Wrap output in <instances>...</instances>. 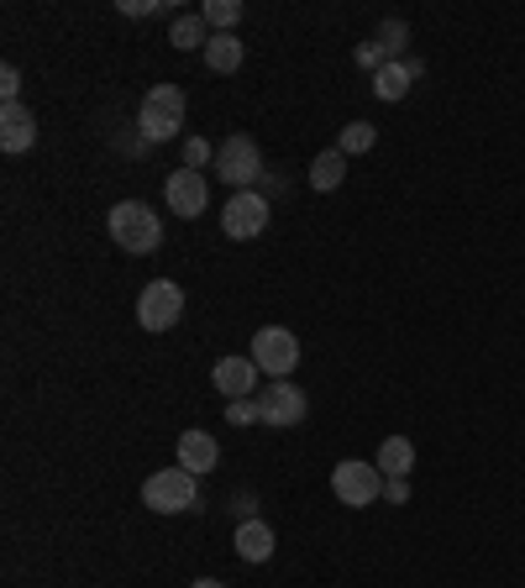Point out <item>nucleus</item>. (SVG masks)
I'll use <instances>...</instances> for the list:
<instances>
[{"instance_id": "a878e982", "label": "nucleus", "mask_w": 525, "mask_h": 588, "mask_svg": "<svg viewBox=\"0 0 525 588\" xmlns=\"http://www.w3.org/2000/svg\"><path fill=\"white\" fill-rule=\"evenodd\" d=\"M116 11L122 17H158V11H168V0H116Z\"/></svg>"}, {"instance_id": "bb28decb", "label": "nucleus", "mask_w": 525, "mask_h": 588, "mask_svg": "<svg viewBox=\"0 0 525 588\" xmlns=\"http://www.w3.org/2000/svg\"><path fill=\"white\" fill-rule=\"evenodd\" d=\"M0 95H6V105H11V101H21V74L11 69V63L0 69Z\"/></svg>"}, {"instance_id": "39448f33", "label": "nucleus", "mask_w": 525, "mask_h": 588, "mask_svg": "<svg viewBox=\"0 0 525 588\" xmlns=\"http://www.w3.org/2000/svg\"><path fill=\"white\" fill-rule=\"evenodd\" d=\"M253 363H258L262 379H289L295 368H300V337L289 331V326H262L258 337H253V352H247Z\"/></svg>"}, {"instance_id": "0eeeda50", "label": "nucleus", "mask_w": 525, "mask_h": 588, "mask_svg": "<svg viewBox=\"0 0 525 588\" xmlns=\"http://www.w3.org/2000/svg\"><path fill=\"white\" fill-rule=\"evenodd\" d=\"M310 400H305L300 384H289V379H268L258 389V426H300Z\"/></svg>"}, {"instance_id": "f03ea898", "label": "nucleus", "mask_w": 525, "mask_h": 588, "mask_svg": "<svg viewBox=\"0 0 525 588\" xmlns=\"http://www.w3.org/2000/svg\"><path fill=\"white\" fill-rule=\"evenodd\" d=\"M179 126H184V90H179V84H153V90L142 95V105H137L142 147L179 137Z\"/></svg>"}, {"instance_id": "b1692460", "label": "nucleus", "mask_w": 525, "mask_h": 588, "mask_svg": "<svg viewBox=\"0 0 525 588\" xmlns=\"http://www.w3.org/2000/svg\"><path fill=\"white\" fill-rule=\"evenodd\" d=\"M226 421L231 426H258V400H226Z\"/></svg>"}, {"instance_id": "aec40b11", "label": "nucleus", "mask_w": 525, "mask_h": 588, "mask_svg": "<svg viewBox=\"0 0 525 588\" xmlns=\"http://www.w3.org/2000/svg\"><path fill=\"white\" fill-rule=\"evenodd\" d=\"M373 143H379V126L373 122H347L342 137H337V147H342L347 158H352V153H373Z\"/></svg>"}, {"instance_id": "7ed1b4c3", "label": "nucleus", "mask_w": 525, "mask_h": 588, "mask_svg": "<svg viewBox=\"0 0 525 588\" xmlns=\"http://www.w3.org/2000/svg\"><path fill=\"white\" fill-rule=\"evenodd\" d=\"M142 505L158 509V515H179V509L200 505V478L189 467H158L147 484H142Z\"/></svg>"}, {"instance_id": "f3484780", "label": "nucleus", "mask_w": 525, "mask_h": 588, "mask_svg": "<svg viewBox=\"0 0 525 588\" xmlns=\"http://www.w3.org/2000/svg\"><path fill=\"white\" fill-rule=\"evenodd\" d=\"M373 463H379L384 478H410V467H415V442H410V436H389Z\"/></svg>"}, {"instance_id": "9b49d317", "label": "nucleus", "mask_w": 525, "mask_h": 588, "mask_svg": "<svg viewBox=\"0 0 525 588\" xmlns=\"http://www.w3.org/2000/svg\"><path fill=\"white\" fill-rule=\"evenodd\" d=\"M210 384L222 389L226 400H258L253 389H258V363L253 358H222V363L210 368Z\"/></svg>"}, {"instance_id": "a211bd4d", "label": "nucleus", "mask_w": 525, "mask_h": 588, "mask_svg": "<svg viewBox=\"0 0 525 588\" xmlns=\"http://www.w3.org/2000/svg\"><path fill=\"white\" fill-rule=\"evenodd\" d=\"M347 179V153L342 147H326V153H316L310 158V189H337V184Z\"/></svg>"}, {"instance_id": "5701e85b", "label": "nucleus", "mask_w": 525, "mask_h": 588, "mask_svg": "<svg viewBox=\"0 0 525 588\" xmlns=\"http://www.w3.org/2000/svg\"><path fill=\"white\" fill-rule=\"evenodd\" d=\"M352 63H358V69H368V74H379L389 59H384V48L368 38V42H358V48H352Z\"/></svg>"}, {"instance_id": "393cba45", "label": "nucleus", "mask_w": 525, "mask_h": 588, "mask_svg": "<svg viewBox=\"0 0 525 588\" xmlns=\"http://www.w3.org/2000/svg\"><path fill=\"white\" fill-rule=\"evenodd\" d=\"M205 163H216V147L205 143V137H189L184 143V168H205Z\"/></svg>"}, {"instance_id": "6e6552de", "label": "nucleus", "mask_w": 525, "mask_h": 588, "mask_svg": "<svg viewBox=\"0 0 525 588\" xmlns=\"http://www.w3.org/2000/svg\"><path fill=\"white\" fill-rule=\"evenodd\" d=\"M184 316V289L174 279H153V285H142L137 295V321L142 331H168V326H179Z\"/></svg>"}, {"instance_id": "ddd939ff", "label": "nucleus", "mask_w": 525, "mask_h": 588, "mask_svg": "<svg viewBox=\"0 0 525 588\" xmlns=\"http://www.w3.org/2000/svg\"><path fill=\"white\" fill-rule=\"evenodd\" d=\"M216 463H222L216 436H210V431H184L179 436V467H189L195 478H205V473H216Z\"/></svg>"}, {"instance_id": "1a4fd4ad", "label": "nucleus", "mask_w": 525, "mask_h": 588, "mask_svg": "<svg viewBox=\"0 0 525 588\" xmlns=\"http://www.w3.org/2000/svg\"><path fill=\"white\" fill-rule=\"evenodd\" d=\"M268 216H274V200H268V195H258V189H237L222 210V231L226 237H237V243H253L262 226H268Z\"/></svg>"}, {"instance_id": "cd10ccee", "label": "nucleus", "mask_w": 525, "mask_h": 588, "mask_svg": "<svg viewBox=\"0 0 525 588\" xmlns=\"http://www.w3.org/2000/svg\"><path fill=\"white\" fill-rule=\"evenodd\" d=\"M384 499L389 505H410V478H384Z\"/></svg>"}, {"instance_id": "c85d7f7f", "label": "nucleus", "mask_w": 525, "mask_h": 588, "mask_svg": "<svg viewBox=\"0 0 525 588\" xmlns=\"http://www.w3.org/2000/svg\"><path fill=\"white\" fill-rule=\"evenodd\" d=\"M231 515H237V520H253V515H258V499H253V494H237V499H231Z\"/></svg>"}, {"instance_id": "dca6fc26", "label": "nucleus", "mask_w": 525, "mask_h": 588, "mask_svg": "<svg viewBox=\"0 0 525 588\" xmlns=\"http://www.w3.org/2000/svg\"><path fill=\"white\" fill-rule=\"evenodd\" d=\"M410 84H415V69H410V59L384 63V69L373 74V95L394 105V101H404V95H410Z\"/></svg>"}, {"instance_id": "423d86ee", "label": "nucleus", "mask_w": 525, "mask_h": 588, "mask_svg": "<svg viewBox=\"0 0 525 588\" xmlns=\"http://www.w3.org/2000/svg\"><path fill=\"white\" fill-rule=\"evenodd\" d=\"M216 174L231 184V195H237V189H258V179H262V147L253 143L247 132L226 137V143L216 147Z\"/></svg>"}, {"instance_id": "20e7f679", "label": "nucleus", "mask_w": 525, "mask_h": 588, "mask_svg": "<svg viewBox=\"0 0 525 588\" xmlns=\"http://www.w3.org/2000/svg\"><path fill=\"white\" fill-rule=\"evenodd\" d=\"M331 494H337L347 509H368L384 499V473H379V463L342 457V463L331 467Z\"/></svg>"}, {"instance_id": "f8f14e48", "label": "nucleus", "mask_w": 525, "mask_h": 588, "mask_svg": "<svg viewBox=\"0 0 525 588\" xmlns=\"http://www.w3.org/2000/svg\"><path fill=\"white\" fill-rule=\"evenodd\" d=\"M38 143V122H32V111L21 101L0 105V147L6 153H27V147Z\"/></svg>"}, {"instance_id": "6ab92c4d", "label": "nucleus", "mask_w": 525, "mask_h": 588, "mask_svg": "<svg viewBox=\"0 0 525 588\" xmlns=\"http://www.w3.org/2000/svg\"><path fill=\"white\" fill-rule=\"evenodd\" d=\"M168 42L179 48V53H195V48H205L210 42V27H205V17H174V27H168Z\"/></svg>"}, {"instance_id": "c756f323", "label": "nucleus", "mask_w": 525, "mask_h": 588, "mask_svg": "<svg viewBox=\"0 0 525 588\" xmlns=\"http://www.w3.org/2000/svg\"><path fill=\"white\" fill-rule=\"evenodd\" d=\"M189 588H226V584H216V578H195Z\"/></svg>"}, {"instance_id": "2eb2a0df", "label": "nucleus", "mask_w": 525, "mask_h": 588, "mask_svg": "<svg viewBox=\"0 0 525 588\" xmlns=\"http://www.w3.org/2000/svg\"><path fill=\"white\" fill-rule=\"evenodd\" d=\"M247 48L237 32H210V42H205V63L216 69V74H231V69H243Z\"/></svg>"}, {"instance_id": "412c9836", "label": "nucleus", "mask_w": 525, "mask_h": 588, "mask_svg": "<svg viewBox=\"0 0 525 588\" xmlns=\"http://www.w3.org/2000/svg\"><path fill=\"white\" fill-rule=\"evenodd\" d=\"M200 17H205V27H216V32H231V27L243 21V0H205Z\"/></svg>"}, {"instance_id": "4468645a", "label": "nucleus", "mask_w": 525, "mask_h": 588, "mask_svg": "<svg viewBox=\"0 0 525 588\" xmlns=\"http://www.w3.org/2000/svg\"><path fill=\"white\" fill-rule=\"evenodd\" d=\"M231 547H237V557L243 563H268L274 557V526L268 520H237V536H231Z\"/></svg>"}, {"instance_id": "4be33fe9", "label": "nucleus", "mask_w": 525, "mask_h": 588, "mask_svg": "<svg viewBox=\"0 0 525 588\" xmlns=\"http://www.w3.org/2000/svg\"><path fill=\"white\" fill-rule=\"evenodd\" d=\"M373 42H379V48H384V59H389V63H400L404 42H410V27H404L400 17H389L384 27H379V38H373Z\"/></svg>"}, {"instance_id": "f257e3e1", "label": "nucleus", "mask_w": 525, "mask_h": 588, "mask_svg": "<svg viewBox=\"0 0 525 588\" xmlns=\"http://www.w3.org/2000/svg\"><path fill=\"white\" fill-rule=\"evenodd\" d=\"M105 226H111L116 247H122V252H132V258H147V252H158V247H163V221H158V210H153V205H142V200L111 205Z\"/></svg>"}, {"instance_id": "9d476101", "label": "nucleus", "mask_w": 525, "mask_h": 588, "mask_svg": "<svg viewBox=\"0 0 525 588\" xmlns=\"http://www.w3.org/2000/svg\"><path fill=\"white\" fill-rule=\"evenodd\" d=\"M163 195H168V210H174V216L195 221L205 205H210V184H205L200 168H174L168 184H163Z\"/></svg>"}]
</instances>
